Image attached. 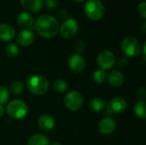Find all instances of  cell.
Wrapping results in <instances>:
<instances>
[{"instance_id": "obj_13", "label": "cell", "mask_w": 146, "mask_h": 145, "mask_svg": "<svg viewBox=\"0 0 146 145\" xmlns=\"http://www.w3.org/2000/svg\"><path fill=\"white\" fill-rule=\"evenodd\" d=\"M55 125V120L50 115H42L38 119V126L42 131L50 132L54 129Z\"/></svg>"}, {"instance_id": "obj_26", "label": "cell", "mask_w": 146, "mask_h": 145, "mask_svg": "<svg viewBox=\"0 0 146 145\" xmlns=\"http://www.w3.org/2000/svg\"><path fill=\"white\" fill-rule=\"evenodd\" d=\"M138 13L139 15V16L145 20L146 19V3L145 1L139 3V4L138 5Z\"/></svg>"}, {"instance_id": "obj_30", "label": "cell", "mask_w": 146, "mask_h": 145, "mask_svg": "<svg viewBox=\"0 0 146 145\" xmlns=\"http://www.w3.org/2000/svg\"><path fill=\"white\" fill-rule=\"evenodd\" d=\"M57 16H58L59 19L64 20V21H65L66 19L68 18V12L67 9H59L58 12H57Z\"/></svg>"}, {"instance_id": "obj_6", "label": "cell", "mask_w": 146, "mask_h": 145, "mask_svg": "<svg viewBox=\"0 0 146 145\" xmlns=\"http://www.w3.org/2000/svg\"><path fill=\"white\" fill-rule=\"evenodd\" d=\"M84 103V98L81 93L76 91H71L64 97V104L66 108L73 112L78 111L81 109Z\"/></svg>"}, {"instance_id": "obj_11", "label": "cell", "mask_w": 146, "mask_h": 145, "mask_svg": "<svg viewBox=\"0 0 146 145\" xmlns=\"http://www.w3.org/2000/svg\"><path fill=\"white\" fill-rule=\"evenodd\" d=\"M34 39H35V35L29 29L21 30L16 35L17 43L23 47H27L31 45L33 43Z\"/></svg>"}, {"instance_id": "obj_8", "label": "cell", "mask_w": 146, "mask_h": 145, "mask_svg": "<svg viewBox=\"0 0 146 145\" xmlns=\"http://www.w3.org/2000/svg\"><path fill=\"white\" fill-rule=\"evenodd\" d=\"M97 63L104 71L111 69L115 63V54L109 50H102L97 56Z\"/></svg>"}, {"instance_id": "obj_27", "label": "cell", "mask_w": 146, "mask_h": 145, "mask_svg": "<svg viewBox=\"0 0 146 145\" xmlns=\"http://www.w3.org/2000/svg\"><path fill=\"white\" fill-rule=\"evenodd\" d=\"M74 50H75L77 54H80L83 51H85V50H86V44H85V42L82 41V40L77 41L75 43V44H74Z\"/></svg>"}, {"instance_id": "obj_10", "label": "cell", "mask_w": 146, "mask_h": 145, "mask_svg": "<svg viewBox=\"0 0 146 145\" xmlns=\"http://www.w3.org/2000/svg\"><path fill=\"white\" fill-rule=\"evenodd\" d=\"M68 64L71 71L79 73L84 71L86 68V60L80 54H73L68 59Z\"/></svg>"}, {"instance_id": "obj_32", "label": "cell", "mask_w": 146, "mask_h": 145, "mask_svg": "<svg viewBox=\"0 0 146 145\" xmlns=\"http://www.w3.org/2000/svg\"><path fill=\"white\" fill-rule=\"evenodd\" d=\"M4 113H5V109L3 105H0V118L4 115Z\"/></svg>"}, {"instance_id": "obj_21", "label": "cell", "mask_w": 146, "mask_h": 145, "mask_svg": "<svg viewBox=\"0 0 146 145\" xmlns=\"http://www.w3.org/2000/svg\"><path fill=\"white\" fill-rule=\"evenodd\" d=\"M23 89H24V85L20 80H14L9 85V91L11 93L15 94V95H17V94L21 93L23 91Z\"/></svg>"}, {"instance_id": "obj_19", "label": "cell", "mask_w": 146, "mask_h": 145, "mask_svg": "<svg viewBox=\"0 0 146 145\" xmlns=\"http://www.w3.org/2000/svg\"><path fill=\"white\" fill-rule=\"evenodd\" d=\"M89 107L92 111L95 113H100L104 110L106 105L103 99L99 97H94L89 102Z\"/></svg>"}, {"instance_id": "obj_35", "label": "cell", "mask_w": 146, "mask_h": 145, "mask_svg": "<svg viewBox=\"0 0 146 145\" xmlns=\"http://www.w3.org/2000/svg\"><path fill=\"white\" fill-rule=\"evenodd\" d=\"M50 145H62V144H61V143H59V142H54V143L50 144Z\"/></svg>"}, {"instance_id": "obj_3", "label": "cell", "mask_w": 146, "mask_h": 145, "mask_svg": "<svg viewBox=\"0 0 146 145\" xmlns=\"http://www.w3.org/2000/svg\"><path fill=\"white\" fill-rule=\"evenodd\" d=\"M5 112L12 119L21 120L27 115L28 106L21 99H14L7 104Z\"/></svg>"}, {"instance_id": "obj_15", "label": "cell", "mask_w": 146, "mask_h": 145, "mask_svg": "<svg viewBox=\"0 0 146 145\" xmlns=\"http://www.w3.org/2000/svg\"><path fill=\"white\" fill-rule=\"evenodd\" d=\"M21 7L28 12L37 13L42 9L44 0H20Z\"/></svg>"}, {"instance_id": "obj_29", "label": "cell", "mask_w": 146, "mask_h": 145, "mask_svg": "<svg viewBox=\"0 0 146 145\" xmlns=\"http://www.w3.org/2000/svg\"><path fill=\"white\" fill-rule=\"evenodd\" d=\"M44 3L46 5V7H48L49 9H56L59 5V2L58 0H44Z\"/></svg>"}, {"instance_id": "obj_2", "label": "cell", "mask_w": 146, "mask_h": 145, "mask_svg": "<svg viewBox=\"0 0 146 145\" xmlns=\"http://www.w3.org/2000/svg\"><path fill=\"white\" fill-rule=\"evenodd\" d=\"M27 88L32 94L41 96L49 90V81L44 75L33 74L27 79Z\"/></svg>"}, {"instance_id": "obj_34", "label": "cell", "mask_w": 146, "mask_h": 145, "mask_svg": "<svg viewBox=\"0 0 146 145\" xmlns=\"http://www.w3.org/2000/svg\"><path fill=\"white\" fill-rule=\"evenodd\" d=\"M72 1L74 2V3H81L85 2V0H72Z\"/></svg>"}, {"instance_id": "obj_16", "label": "cell", "mask_w": 146, "mask_h": 145, "mask_svg": "<svg viewBox=\"0 0 146 145\" xmlns=\"http://www.w3.org/2000/svg\"><path fill=\"white\" fill-rule=\"evenodd\" d=\"M109 84L113 87H120L123 85L125 78L121 72L118 70H112L107 75Z\"/></svg>"}, {"instance_id": "obj_12", "label": "cell", "mask_w": 146, "mask_h": 145, "mask_svg": "<svg viewBox=\"0 0 146 145\" xmlns=\"http://www.w3.org/2000/svg\"><path fill=\"white\" fill-rule=\"evenodd\" d=\"M116 129L115 121L110 117H105L98 123V131L104 135L112 134Z\"/></svg>"}, {"instance_id": "obj_20", "label": "cell", "mask_w": 146, "mask_h": 145, "mask_svg": "<svg viewBox=\"0 0 146 145\" xmlns=\"http://www.w3.org/2000/svg\"><path fill=\"white\" fill-rule=\"evenodd\" d=\"M145 105V101H141V100L138 101L134 105V113L136 116L143 121L146 120Z\"/></svg>"}, {"instance_id": "obj_17", "label": "cell", "mask_w": 146, "mask_h": 145, "mask_svg": "<svg viewBox=\"0 0 146 145\" xmlns=\"http://www.w3.org/2000/svg\"><path fill=\"white\" fill-rule=\"evenodd\" d=\"M16 22L20 26L29 28L34 24L33 16L28 12H21L16 17Z\"/></svg>"}, {"instance_id": "obj_24", "label": "cell", "mask_w": 146, "mask_h": 145, "mask_svg": "<svg viewBox=\"0 0 146 145\" xmlns=\"http://www.w3.org/2000/svg\"><path fill=\"white\" fill-rule=\"evenodd\" d=\"M107 79V74L105 71L102 69H98L93 73V80L97 84H103Z\"/></svg>"}, {"instance_id": "obj_5", "label": "cell", "mask_w": 146, "mask_h": 145, "mask_svg": "<svg viewBox=\"0 0 146 145\" xmlns=\"http://www.w3.org/2000/svg\"><path fill=\"white\" fill-rule=\"evenodd\" d=\"M121 49L127 57H136L140 54L142 47L135 37L127 36L121 42Z\"/></svg>"}, {"instance_id": "obj_4", "label": "cell", "mask_w": 146, "mask_h": 145, "mask_svg": "<svg viewBox=\"0 0 146 145\" xmlns=\"http://www.w3.org/2000/svg\"><path fill=\"white\" fill-rule=\"evenodd\" d=\"M86 15L92 21H98L105 14L104 4L100 0H87L84 6Z\"/></svg>"}, {"instance_id": "obj_28", "label": "cell", "mask_w": 146, "mask_h": 145, "mask_svg": "<svg viewBox=\"0 0 146 145\" xmlns=\"http://www.w3.org/2000/svg\"><path fill=\"white\" fill-rule=\"evenodd\" d=\"M135 95H136V97H137L139 100H141V101H145V97H146L145 87L141 86V87L138 88V89H137V91H136V92H135Z\"/></svg>"}, {"instance_id": "obj_1", "label": "cell", "mask_w": 146, "mask_h": 145, "mask_svg": "<svg viewBox=\"0 0 146 145\" xmlns=\"http://www.w3.org/2000/svg\"><path fill=\"white\" fill-rule=\"evenodd\" d=\"M59 22L53 15L44 14L39 15L34 24L35 30L44 38H52L59 32Z\"/></svg>"}, {"instance_id": "obj_25", "label": "cell", "mask_w": 146, "mask_h": 145, "mask_svg": "<svg viewBox=\"0 0 146 145\" xmlns=\"http://www.w3.org/2000/svg\"><path fill=\"white\" fill-rule=\"evenodd\" d=\"M9 98V90L4 86H0V105L7 103Z\"/></svg>"}, {"instance_id": "obj_31", "label": "cell", "mask_w": 146, "mask_h": 145, "mask_svg": "<svg viewBox=\"0 0 146 145\" xmlns=\"http://www.w3.org/2000/svg\"><path fill=\"white\" fill-rule=\"evenodd\" d=\"M127 63H128V60H127V57L126 56L120 57L119 60H118V66L121 67V68L126 67L127 65Z\"/></svg>"}, {"instance_id": "obj_9", "label": "cell", "mask_w": 146, "mask_h": 145, "mask_svg": "<svg viewBox=\"0 0 146 145\" xmlns=\"http://www.w3.org/2000/svg\"><path fill=\"white\" fill-rule=\"evenodd\" d=\"M107 110L110 115H119L124 113L127 109V102L120 97H115L109 101L106 105Z\"/></svg>"}, {"instance_id": "obj_7", "label": "cell", "mask_w": 146, "mask_h": 145, "mask_svg": "<svg viewBox=\"0 0 146 145\" xmlns=\"http://www.w3.org/2000/svg\"><path fill=\"white\" fill-rule=\"evenodd\" d=\"M79 31V24L74 18L66 19L59 26V32L64 38H71L76 35Z\"/></svg>"}, {"instance_id": "obj_23", "label": "cell", "mask_w": 146, "mask_h": 145, "mask_svg": "<svg viewBox=\"0 0 146 145\" xmlns=\"http://www.w3.org/2000/svg\"><path fill=\"white\" fill-rule=\"evenodd\" d=\"M53 89L56 92L63 93L67 91L68 90V84L64 79H56L53 83Z\"/></svg>"}, {"instance_id": "obj_14", "label": "cell", "mask_w": 146, "mask_h": 145, "mask_svg": "<svg viewBox=\"0 0 146 145\" xmlns=\"http://www.w3.org/2000/svg\"><path fill=\"white\" fill-rule=\"evenodd\" d=\"M15 30L13 26L8 23L0 24V40L9 42L15 37Z\"/></svg>"}, {"instance_id": "obj_22", "label": "cell", "mask_w": 146, "mask_h": 145, "mask_svg": "<svg viewBox=\"0 0 146 145\" xmlns=\"http://www.w3.org/2000/svg\"><path fill=\"white\" fill-rule=\"evenodd\" d=\"M5 54L9 58H15L19 54V48L14 43H9L5 49Z\"/></svg>"}, {"instance_id": "obj_18", "label": "cell", "mask_w": 146, "mask_h": 145, "mask_svg": "<svg viewBox=\"0 0 146 145\" xmlns=\"http://www.w3.org/2000/svg\"><path fill=\"white\" fill-rule=\"evenodd\" d=\"M50 140L44 134H34L27 142V145H50Z\"/></svg>"}, {"instance_id": "obj_33", "label": "cell", "mask_w": 146, "mask_h": 145, "mask_svg": "<svg viewBox=\"0 0 146 145\" xmlns=\"http://www.w3.org/2000/svg\"><path fill=\"white\" fill-rule=\"evenodd\" d=\"M145 26H146V22L145 21V22H144V23L142 24V31H143L144 32H146Z\"/></svg>"}]
</instances>
